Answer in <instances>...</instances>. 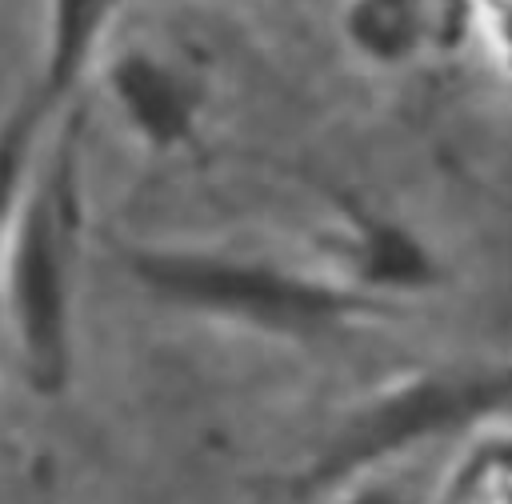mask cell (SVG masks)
Returning <instances> with one entry per match:
<instances>
[{
  "label": "cell",
  "mask_w": 512,
  "mask_h": 504,
  "mask_svg": "<svg viewBox=\"0 0 512 504\" xmlns=\"http://www.w3.org/2000/svg\"><path fill=\"white\" fill-rule=\"evenodd\" d=\"M52 108L36 96V88L0 120V244L8 240V228L24 204L28 180H32V152L40 124Z\"/></svg>",
  "instance_id": "obj_8"
},
{
  "label": "cell",
  "mask_w": 512,
  "mask_h": 504,
  "mask_svg": "<svg viewBox=\"0 0 512 504\" xmlns=\"http://www.w3.org/2000/svg\"><path fill=\"white\" fill-rule=\"evenodd\" d=\"M104 76L116 104L124 108V116L144 140H152L156 148H176L192 136L196 92L176 68H168L152 52L132 48V52H120Z\"/></svg>",
  "instance_id": "obj_5"
},
{
  "label": "cell",
  "mask_w": 512,
  "mask_h": 504,
  "mask_svg": "<svg viewBox=\"0 0 512 504\" xmlns=\"http://www.w3.org/2000/svg\"><path fill=\"white\" fill-rule=\"evenodd\" d=\"M436 504H480V492H476V484H472L464 472H456V476L448 480V488H444V496H440Z\"/></svg>",
  "instance_id": "obj_11"
},
{
  "label": "cell",
  "mask_w": 512,
  "mask_h": 504,
  "mask_svg": "<svg viewBox=\"0 0 512 504\" xmlns=\"http://www.w3.org/2000/svg\"><path fill=\"white\" fill-rule=\"evenodd\" d=\"M468 28L484 40L492 64L512 80V0H468Z\"/></svg>",
  "instance_id": "obj_9"
},
{
  "label": "cell",
  "mask_w": 512,
  "mask_h": 504,
  "mask_svg": "<svg viewBox=\"0 0 512 504\" xmlns=\"http://www.w3.org/2000/svg\"><path fill=\"white\" fill-rule=\"evenodd\" d=\"M112 0H48V44L36 96L60 108L88 72V60L104 36Z\"/></svg>",
  "instance_id": "obj_7"
},
{
  "label": "cell",
  "mask_w": 512,
  "mask_h": 504,
  "mask_svg": "<svg viewBox=\"0 0 512 504\" xmlns=\"http://www.w3.org/2000/svg\"><path fill=\"white\" fill-rule=\"evenodd\" d=\"M344 504H436V500L420 496L416 488H408L400 480H360L344 496Z\"/></svg>",
  "instance_id": "obj_10"
},
{
  "label": "cell",
  "mask_w": 512,
  "mask_h": 504,
  "mask_svg": "<svg viewBox=\"0 0 512 504\" xmlns=\"http://www.w3.org/2000/svg\"><path fill=\"white\" fill-rule=\"evenodd\" d=\"M80 232V112L52 140L8 228V316L28 388L56 396L72 372V256Z\"/></svg>",
  "instance_id": "obj_1"
},
{
  "label": "cell",
  "mask_w": 512,
  "mask_h": 504,
  "mask_svg": "<svg viewBox=\"0 0 512 504\" xmlns=\"http://www.w3.org/2000/svg\"><path fill=\"white\" fill-rule=\"evenodd\" d=\"M344 40L380 68H400L428 48L456 44L468 28V0H348L340 12Z\"/></svg>",
  "instance_id": "obj_4"
},
{
  "label": "cell",
  "mask_w": 512,
  "mask_h": 504,
  "mask_svg": "<svg viewBox=\"0 0 512 504\" xmlns=\"http://www.w3.org/2000/svg\"><path fill=\"white\" fill-rule=\"evenodd\" d=\"M352 260H356V280L352 288L392 304V296L408 292H428L440 284V260L436 252L404 224L368 208H352Z\"/></svg>",
  "instance_id": "obj_6"
},
{
  "label": "cell",
  "mask_w": 512,
  "mask_h": 504,
  "mask_svg": "<svg viewBox=\"0 0 512 504\" xmlns=\"http://www.w3.org/2000/svg\"><path fill=\"white\" fill-rule=\"evenodd\" d=\"M124 268L160 300L212 312L268 332L308 336L360 316L392 312V304L336 280L288 272L260 260H236L184 248H124Z\"/></svg>",
  "instance_id": "obj_3"
},
{
  "label": "cell",
  "mask_w": 512,
  "mask_h": 504,
  "mask_svg": "<svg viewBox=\"0 0 512 504\" xmlns=\"http://www.w3.org/2000/svg\"><path fill=\"white\" fill-rule=\"evenodd\" d=\"M504 420H512V356L412 372L344 416L328 448L308 468L304 488L316 492L348 484L420 444L480 432Z\"/></svg>",
  "instance_id": "obj_2"
}]
</instances>
